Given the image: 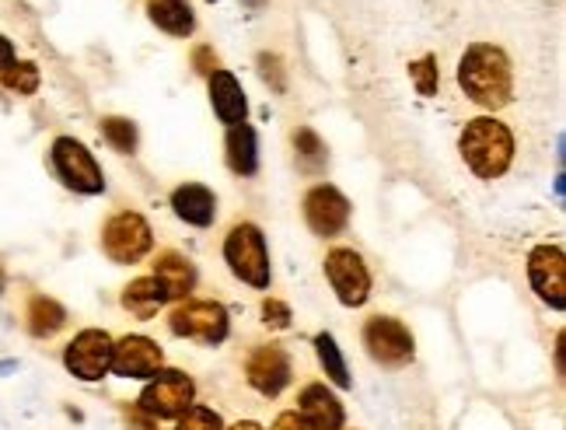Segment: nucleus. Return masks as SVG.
Returning a JSON list of instances; mask_svg holds the SVG:
<instances>
[{
  "label": "nucleus",
  "mask_w": 566,
  "mask_h": 430,
  "mask_svg": "<svg viewBox=\"0 0 566 430\" xmlns=\"http://www.w3.org/2000/svg\"><path fill=\"white\" fill-rule=\"evenodd\" d=\"M459 84L483 109H504L514 95L511 60L504 56V50L490 46V42H475L459 63Z\"/></svg>",
  "instance_id": "nucleus-1"
},
{
  "label": "nucleus",
  "mask_w": 566,
  "mask_h": 430,
  "mask_svg": "<svg viewBox=\"0 0 566 430\" xmlns=\"http://www.w3.org/2000/svg\"><path fill=\"white\" fill-rule=\"evenodd\" d=\"M462 158L475 171L479 179H500L511 168L514 158V137L504 123H496L490 116L472 119L462 130Z\"/></svg>",
  "instance_id": "nucleus-2"
},
{
  "label": "nucleus",
  "mask_w": 566,
  "mask_h": 430,
  "mask_svg": "<svg viewBox=\"0 0 566 430\" xmlns=\"http://www.w3.org/2000/svg\"><path fill=\"white\" fill-rule=\"evenodd\" d=\"M224 260L238 281H245L249 287H270V252L266 239L255 224H238L224 239Z\"/></svg>",
  "instance_id": "nucleus-3"
},
{
  "label": "nucleus",
  "mask_w": 566,
  "mask_h": 430,
  "mask_svg": "<svg viewBox=\"0 0 566 430\" xmlns=\"http://www.w3.org/2000/svg\"><path fill=\"white\" fill-rule=\"evenodd\" d=\"M53 168L63 182L77 192H84V197H98V192L105 189V176H102L98 161L92 158V150L74 137L53 140Z\"/></svg>",
  "instance_id": "nucleus-4"
},
{
  "label": "nucleus",
  "mask_w": 566,
  "mask_h": 430,
  "mask_svg": "<svg viewBox=\"0 0 566 430\" xmlns=\"http://www.w3.org/2000/svg\"><path fill=\"white\" fill-rule=\"evenodd\" d=\"M168 326L176 336L217 347L228 336V312L217 301H186L168 315Z\"/></svg>",
  "instance_id": "nucleus-5"
},
{
  "label": "nucleus",
  "mask_w": 566,
  "mask_h": 430,
  "mask_svg": "<svg viewBox=\"0 0 566 430\" xmlns=\"http://www.w3.org/2000/svg\"><path fill=\"white\" fill-rule=\"evenodd\" d=\"M150 245H155V239H150V224L134 210L116 213L102 231V249L113 263H137L150 252Z\"/></svg>",
  "instance_id": "nucleus-6"
},
{
  "label": "nucleus",
  "mask_w": 566,
  "mask_h": 430,
  "mask_svg": "<svg viewBox=\"0 0 566 430\" xmlns=\"http://www.w3.org/2000/svg\"><path fill=\"white\" fill-rule=\"evenodd\" d=\"M192 396H196V385H192L189 375L158 371L144 389V396H140V410L150 413V417H158V420H176L192 406Z\"/></svg>",
  "instance_id": "nucleus-7"
},
{
  "label": "nucleus",
  "mask_w": 566,
  "mask_h": 430,
  "mask_svg": "<svg viewBox=\"0 0 566 430\" xmlns=\"http://www.w3.org/2000/svg\"><path fill=\"white\" fill-rule=\"evenodd\" d=\"M364 347L371 360L385 364V368H402L412 360V333L391 315H375L364 326Z\"/></svg>",
  "instance_id": "nucleus-8"
},
{
  "label": "nucleus",
  "mask_w": 566,
  "mask_h": 430,
  "mask_svg": "<svg viewBox=\"0 0 566 430\" xmlns=\"http://www.w3.org/2000/svg\"><path fill=\"white\" fill-rule=\"evenodd\" d=\"M325 276L346 308H360L371 294V273L354 249H333L325 255Z\"/></svg>",
  "instance_id": "nucleus-9"
},
{
  "label": "nucleus",
  "mask_w": 566,
  "mask_h": 430,
  "mask_svg": "<svg viewBox=\"0 0 566 430\" xmlns=\"http://www.w3.org/2000/svg\"><path fill=\"white\" fill-rule=\"evenodd\" d=\"M113 336L102 329H84L74 336V343L67 347V368L71 375H77L81 381H98L108 368H113Z\"/></svg>",
  "instance_id": "nucleus-10"
},
{
  "label": "nucleus",
  "mask_w": 566,
  "mask_h": 430,
  "mask_svg": "<svg viewBox=\"0 0 566 430\" xmlns=\"http://www.w3.org/2000/svg\"><path fill=\"white\" fill-rule=\"evenodd\" d=\"M528 276L535 294L546 301L549 308H566V260L559 245H538L528 255Z\"/></svg>",
  "instance_id": "nucleus-11"
},
{
  "label": "nucleus",
  "mask_w": 566,
  "mask_h": 430,
  "mask_svg": "<svg viewBox=\"0 0 566 430\" xmlns=\"http://www.w3.org/2000/svg\"><path fill=\"white\" fill-rule=\"evenodd\" d=\"M304 221L322 239H333L346 224H350V200L343 197L336 186H315L304 197Z\"/></svg>",
  "instance_id": "nucleus-12"
},
{
  "label": "nucleus",
  "mask_w": 566,
  "mask_h": 430,
  "mask_svg": "<svg viewBox=\"0 0 566 430\" xmlns=\"http://www.w3.org/2000/svg\"><path fill=\"white\" fill-rule=\"evenodd\" d=\"M113 371L123 378H155L161 371V347L147 336H126L113 347Z\"/></svg>",
  "instance_id": "nucleus-13"
},
{
  "label": "nucleus",
  "mask_w": 566,
  "mask_h": 430,
  "mask_svg": "<svg viewBox=\"0 0 566 430\" xmlns=\"http://www.w3.org/2000/svg\"><path fill=\"white\" fill-rule=\"evenodd\" d=\"M245 371H249V381H252L255 392L280 396L283 389H287V381H291V360L280 347H273V343H270V347L252 350Z\"/></svg>",
  "instance_id": "nucleus-14"
},
{
  "label": "nucleus",
  "mask_w": 566,
  "mask_h": 430,
  "mask_svg": "<svg viewBox=\"0 0 566 430\" xmlns=\"http://www.w3.org/2000/svg\"><path fill=\"white\" fill-rule=\"evenodd\" d=\"M210 105L221 123L228 126H238L245 123V113H249V102H245V92L238 77L231 71H213L210 74Z\"/></svg>",
  "instance_id": "nucleus-15"
},
{
  "label": "nucleus",
  "mask_w": 566,
  "mask_h": 430,
  "mask_svg": "<svg viewBox=\"0 0 566 430\" xmlns=\"http://www.w3.org/2000/svg\"><path fill=\"white\" fill-rule=\"evenodd\" d=\"M301 420L312 430H339L343 406L325 385H308V389L301 392Z\"/></svg>",
  "instance_id": "nucleus-16"
},
{
  "label": "nucleus",
  "mask_w": 566,
  "mask_h": 430,
  "mask_svg": "<svg viewBox=\"0 0 566 430\" xmlns=\"http://www.w3.org/2000/svg\"><path fill=\"white\" fill-rule=\"evenodd\" d=\"M171 207H176L179 218L192 228H210L217 218V197L207 186H196V182H186L171 192Z\"/></svg>",
  "instance_id": "nucleus-17"
},
{
  "label": "nucleus",
  "mask_w": 566,
  "mask_h": 430,
  "mask_svg": "<svg viewBox=\"0 0 566 430\" xmlns=\"http://www.w3.org/2000/svg\"><path fill=\"white\" fill-rule=\"evenodd\" d=\"M155 284L161 287L165 301H176L186 297L196 287V270L186 255L179 252H161L158 263H155Z\"/></svg>",
  "instance_id": "nucleus-18"
},
{
  "label": "nucleus",
  "mask_w": 566,
  "mask_h": 430,
  "mask_svg": "<svg viewBox=\"0 0 566 430\" xmlns=\"http://www.w3.org/2000/svg\"><path fill=\"white\" fill-rule=\"evenodd\" d=\"M147 14L168 35H189L196 25L192 8L186 4V0H147Z\"/></svg>",
  "instance_id": "nucleus-19"
},
{
  "label": "nucleus",
  "mask_w": 566,
  "mask_h": 430,
  "mask_svg": "<svg viewBox=\"0 0 566 430\" xmlns=\"http://www.w3.org/2000/svg\"><path fill=\"white\" fill-rule=\"evenodd\" d=\"M228 165L238 176H252L259 168V150H255V130L245 123H238L228 130Z\"/></svg>",
  "instance_id": "nucleus-20"
},
{
  "label": "nucleus",
  "mask_w": 566,
  "mask_h": 430,
  "mask_svg": "<svg viewBox=\"0 0 566 430\" xmlns=\"http://www.w3.org/2000/svg\"><path fill=\"white\" fill-rule=\"evenodd\" d=\"M123 305L137 318H150V315H158V308L165 305V294L155 284V276H150V281H147V276H140V281H134L123 291Z\"/></svg>",
  "instance_id": "nucleus-21"
},
{
  "label": "nucleus",
  "mask_w": 566,
  "mask_h": 430,
  "mask_svg": "<svg viewBox=\"0 0 566 430\" xmlns=\"http://www.w3.org/2000/svg\"><path fill=\"white\" fill-rule=\"evenodd\" d=\"M63 322H67V312H63L53 297H32L29 305V329L35 336H53Z\"/></svg>",
  "instance_id": "nucleus-22"
},
{
  "label": "nucleus",
  "mask_w": 566,
  "mask_h": 430,
  "mask_svg": "<svg viewBox=\"0 0 566 430\" xmlns=\"http://www.w3.org/2000/svg\"><path fill=\"white\" fill-rule=\"evenodd\" d=\"M294 147H297V165L304 171H312V176H318V171L325 168V144L315 130H297L294 134Z\"/></svg>",
  "instance_id": "nucleus-23"
},
{
  "label": "nucleus",
  "mask_w": 566,
  "mask_h": 430,
  "mask_svg": "<svg viewBox=\"0 0 566 430\" xmlns=\"http://www.w3.org/2000/svg\"><path fill=\"white\" fill-rule=\"evenodd\" d=\"M315 347H318V360H322L325 375H329L339 389H346V385H350V375H346V360L336 347V339L329 333H322V336H315Z\"/></svg>",
  "instance_id": "nucleus-24"
},
{
  "label": "nucleus",
  "mask_w": 566,
  "mask_h": 430,
  "mask_svg": "<svg viewBox=\"0 0 566 430\" xmlns=\"http://www.w3.org/2000/svg\"><path fill=\"white\" fill-rule=\"evenodd\" d=\"M102 134H105V140L113 144L116 150H123V155H134V150H137V126L129 123V119L108 116L102 123Z\"/></svg>",
  "instance_id": "nucleus-25"
},
{
  "label": "nucleus",
  "mask_w": 566,
  "mask_h": 430,
  "mask_svg": "<svg viewBox=\"0 0 566 430\" xmlns=\"http://www.w3.org/2000/svg\"><path fill=\"white\" fill-rule=\"evenodd\" d=\"M0 81L18 95H32L39 88V67L35 63H11V67L0 71Z\"/></svg>",
  "instance_id": "nucleus-26"
},
{
  "label": "nucleus",
  "mask_w": 566,
  "mask_h": 430,
  "mask_svg": "<svg viewBox=\"0 0 566 430\" xmlns=\"http://www.w3.org/2000/svg\"><path fill=\"white\" fill-rule=\"evenodd\" d=\"M176 430H224V423L213 410H207V406H189V410L179 417Z\"/></svg>",
  "instance_id": "nucleus-27"
},
{
  "label": "nucleus",
  "mask_w": 566,
  "mask_h": 430,
  "mask_svg": "<svg viewBox=\"0 0 566 430\" xmlns=\"http://www.w3.org/2000/svg\"><path fill=\"white\" fill-rule=\"evenodd\" d=\"M412 81H417V92L420 95H438V63H433V56H423L420 63H412L409 67Z\"/></svg>",
  "instance_id": "nucleus-28"
},
{
  "label": "nucleus",
  "mask_w": 566,
  "mask_h": 430,
  "mask_svg": "<svg viewBox=\"0 0 566 430\" xmlns=\"http://www.w3.org/2000/svg\"><path fill=\"white\" fill-rule=\"evenodd\" d=\"M263 322L266 326H276V329H287L291 326V308L283 305L276 297H266L263 301Z\"/></svg>",
  "instance_id": "nucleus-29"
},
{
  "label": "nucleus",
  "mask_w": 566,
  "mask_h": 430,
  "mask_svg": "<svg viewBox=\"0 0 566 430\" xmlns=\"http://www.w3.org/2000/svg\"><path fill=\"white\" fill-rule=\"evenodd\" d=\"M259 71H263V77L273 84L276 92H283V71H280V60L276 56H270V53L259 56Z\"/></svg>",
  "instance_id": "nucleus-30"
},
{
  "label": "nucleus",
  "mask_w": 566,
  "mask_h": 430,
  "mask_svg": "<svg viewBox=\"0 0 566 430\" xmlns=\"http://www.w3.org/2000/svg\"><path fill=\"white\" fill-rule=\"evenodd\" d=\"M126 423L134 430H155V417L144 413L140 406H134V410H126Z\"/></svg>",
  "instance_id": "nucleus-31"
},
{
  "label": "nucleus",
  "mask_w": 566,
  "mask_h": 430,
  "mask_svg": "<svg viewBox=\"0 0 566 430\" xmlns=\"http://www.w3.org/2000/svg\"><path fill=\"white\" fill-rule=\"evenodd\" d=\"M273 430H312V427L304 423L297 413H280V417H276V423H273Z\"/></svg>",
  "instance_id": "nucleus-32"
},
{
  "label": "nucleus",
  "mask_w": 566,
  "mask_h": 430,
  "mask_svg": "<svg viewBox=\"0 0 566 430\" xmlns=\"http://www.w3.org/2000/svg\"><path fill=\"white\" fill-rule=\"evenodd\" d=\"M217 56H210V50H196V71L200 74H213Z\"/></svg>",
  "instance_id": "nucleus-33"
},
{
  "label": "nucleus",
  "mask_w": 566,
  "mask_h": 430,
  "mask_svg": "<svg viewBox=\"0 0 566 430\" xmlns=\"http://www.w3.org/2000/svg\"><path fill=\"white\" fill-rule=\"evenodd\" d=\"M11 63H14V46H11L4 35H0V71L11 67Z\"/></svg>",
  "instance_id": "nucleus-34"
},
{
  "label": "nucleus",
  "mask_w": 566,
  "mask_h": 430,
  "mask_svg": "<svg viewBox=\"0 0 566 430\" xmlns=\"http://www.w3.org/2000/svg\"><path fill=\"white\" fill-rule=\"evenodd\" d=\"M231 430H263V427H259V423H252V420H242V423H234Z\"/></svg>",
  "instance_id": "nucleus-35"
},
{
  "label": "nucleus",
  "mask_w": 566,
  "mask_h": 430,
  "mask_svg": "<svg viewBox=\"0 0 566 430\" xmlns=\"http://www.w3.org/2000/svg\"><path fill=\"white\" fill-rule=\"evenodd\" d=\"M245 4H249V8H263V4H266V0H245Z\"/></svg>",
  "instance_id": "nucleus-36"
}]
</instances>
